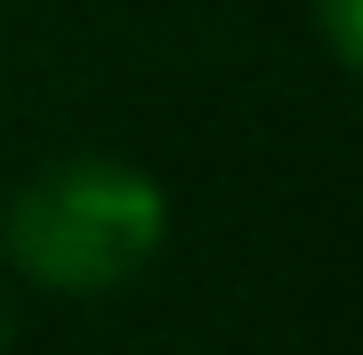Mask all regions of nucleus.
Returning <instances> with one entry per match:
<instances>
[{"instance_id": "1", "label": "nucleus", "mask_w": 363, "mask_h": 355, "mask_svg": "<svg viewBox=\"0 0 363 355\" xmlns=\"http://www.w3.org/2000/svg\"><path fill=\"white\" fill-rule=\"evenodd\" d=\"M0 235H9L16 275H33L40 291L89 299V291L138 283L145 266L162 259L169 194L138 170V162L73 154V162H49V170L0 210Z\"/></svg>"}, {"instance_id": "2", "label": "nucleus", "mask_w": 363, "mask_h": 355, "mask_svg": "<svg viewBox=\"0 0 363 355\" xmlns=\"http://www.w3.org/2000/svg\"><path fill=\"white\" fill-rule=\"evenodd\" d=\"M315 25H323V40H331L339 65L363 57V0H315Z\"/></svg>"}, {"instance_id": "3", "label": "nucleus", "mask_w": 363, "mask_h": 355, "mask_svg": "<svg viewBox=\"0 0 363 355\" xmlns=\"http://www.w3.org/2000/svg\"><path fill=\"white\" fill-rule=\"evenodd\" d=\"M0 339H9V307H0Z\"/></svg>"}]
</instances>
